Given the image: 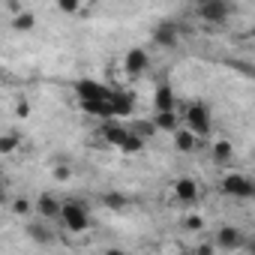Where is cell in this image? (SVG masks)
Listing matches in <instances>:
<instances>
[{
	"label": "cell",
	"mask_w": 255,
	"mask_h": 255,
	"mask_svg": "<svg viewBox=\"0 0 255 255\" xmlns=\"http://www.w3.org/2000/svg\"><path fill=\"white\" fill-rule=\"evenodd\" d=\"M57 219L63 222L66 231L81 234V231H87V225H90V210H87L84 201H60V216H57Z\"/></svg>",
	"instance_id": "obj_1"
},
{
	"label": "cell",
	"mask_w": 255,
	"mask_h": 255,
	"mask_svg": "<svg viewBox=\"0 0 255 255\" xmlns=\"http://www.w3.org/2000/svg\"><path fill=\"white\" fill-rule=\"evenodd\" d=\"M183 123H186V129L195 132L198 138H207V135L213 132V117H210V108H207L204 102H192V105H186V111H183Z\"/></svg>",
	"instance_id": "obj_2"
},
{
	"label": "cell",
	"mask_w": 255,
	"mask_h": 255,
	"mask_svg": "<svg viewBox=\"0 0 255 255\" xmlns=\"http://www.w3.org/2000/svg\"><path fill=\"white\" fill-rule=\"evenodd\" d=\"M219 189H222L225 195H231V198H252V195H255V183H252L246 174H237V171L225 174V177L219 180Z\"/></svg>",
	"instance_id": "obj_3"
},
{
	"label": "cell",
	"mask_w": 255,
	"mask_h": 255,
	"mask_svg": "<svg viewBox=\"0 0 255 255\" xmlns=\"http://www.w3.org/2000/svg\"><path fill=\"white\" fill-rule=\"evenodd\" d=\"M195 15L207 24H222L231 15V6H228V0H198Z\"/></svg>",
	"instance_id": "obj_4"
},
{
	"label": "cell",
	"mask_w": 255,
	"mask_h": 255,
	"mask_svg": "<svg viewBox=\"0 0 255 255\" xmlns=\"http://www.w3.org/2000/svg\"><path fill=\"white\" fill-rule=\"evenodd\" d=\"M243 243H246V237L237 225H222L213 237V246L222 252H237V249H243Z\"/></svg>",
	"instance_id": "obj_5"
},
{
	"label": "cell",
	"mask_w": 255,
	"mask_h": 255,
	"mask_svg": "<svg viewBox=\"0 0 255 255\" xmlns=\"http://www.w3.org/2000/svg\"><path fill=\"white\" fill-rule=\"evenodd\" d=\"M147 66H150V54H147L144 48H129V51H126V57H123V69L129 72V75H141Z\"/></svg>",
	"instance_id": "obj_6"
},
{
	"label": "cell",
	"mask_w": 255,
	"mask_h": 255,
	"mask_svg": "<svg viewBox=\"0 0 255 255\" xmlns=\"http://www.w3.org/2000/svg\"><path fill=\"white\" fill-rule=\"evenodd\" d=\"M153 42H156L159 48H177V42H180V30H177V24H171V21L159 24V27L153 30Z\"/></svg>",
	"instance_id": "obj_7"
},
{
	"label": "cell",
	"mask_w": 255,
	"mask_h": 255,
	"mask_svg": "<svg viewBox=\"0 0 255 255\" xmlns=\"http://www.w3.org/2000/svg\"><path fill=\"white\" fill-rule=\"evenodd\" d=\"M174 198L180 204H195L198 201V183L192 177H177L174 180Z\"/></svg>",
	"instance_id": "obj_8"
},
{
	"label": "cell",
	"mask_w": 255,
	"mask_h": 255,
	"mask_svg": "<svg viewBox=\"0 0 255 255\" xmlns=\"http://www.w3.org/2000/svg\"><path fill=\"white\" fill-rule=\"evenodd\" d=\"M33 210H36L42 219H57V216H60V198L51 195V192H42V195L33 201Z\"/></svg>",
	"instance_id": "obj_9"
},
{
	"label": "cell",
	"mask_w": 255,
	"mask_h": 255,
	"mask_svg": "<svg viewBox=\"0 0 255 255\" xmlns=\"http://www.w3.org/2000/svg\"><path fill=\"white\" fill-rule=\"evenodd\" d=\"M75 93H78V99H108L111 96L108 87H102L99 81H90V78H81L75 84Z\"/></svg>",
	"instance_id": "obj_10"
},
{
	"label": "cell",
	"mask_w": 255,
	"mask_h": 255,
	"mask_svg": "<svg viewBox=\"0 0 255 255\" xmlns=\"http://www.w3.org/2000/svg\"><path fill=\"white\" fill-rule=\"evenodd\" d=\"M150 120H153V126H156V132H174L177 126H180V111H177V108L156 111Z\"/></svg>",
	"instance_id": "obj_11"
},
{
	"label": "cell",
	"mask_w": 255,
	"mask_h": 255,
	"mask_svg": "<svg viewBox=\"0 0 255 255\" xmlns=\"http://www.w3.org/2000/svg\"><path fill=\"white\" fill-rule=\"evenodd\" d=\"M126 132H129V129H126V126H120V123H114V117H108V120L102 123V129H99L102 141L111 144V147H120V141H123Z\"/></svg>",
	"instance_id": "obj_12"
},
{
	"label": "cell",
	"mask_w": 255,
	"mask_h": 255,
	"mask_svg": "<svg viewBox=\"0 0 255 255\" xmlns=\"http://www.w3.org/2000/svg\"><path fill=\"white\" fill-rule=\"evenodd\" d=\"M171 141H174V150H177V153H192L195 144H198V135L189 132L186 126H177V129L171 132Z\"/></svg>",
	"instance_id": "obj_13"
},
{
	"label": "cell",
	"mask_w": 255,
	"mask_h": 255,
	"mask_svg": "<svg viewBox=\"0 0 255 255\" xmlns=\"http://www.w3.org/2000/svg\"><path fill=\"white\" fill-rule=\"evenodd\" d=\"M210 159H213L216 165H228V162L234 159V144H231L228 138H216L213 147H210Z\"/></svg>",
	"instance_id": "obj_14"
},
{
	"label": "cell",
	"mask_w": 255,
	"mask_h": 255,
	"mask_svg": "<svg viewBox=\"0 0 255 255\" xmlns=\"http://www.w3.org/2000/svg\"><path fill=\"white\" fill-rule=\"evenodd\" d=\"M33 27H36V15H33L30 9L12 12V30H15V33H30Z\"/></svg>",
	"instance_id": "obj_15"
},
{
	"label": "cell",
	"mask_w": 255,
	"mask_h": 255,
	"mask_svg": "<svg viewBox=\"0 0 255 255\" xmlns=\"http://www.w3.org/2000/svg\"><path fill=\"white\" fill-rule=\"evenodd\" d=\"M18 150H21L18 132H0V156H15Z\"/></svg>",
	"instance_id": "obj_16"
},
{
	"label": "cell",
	"mask_w": 255,
	"mask_h": 255,
	"mask_svg": "<svg viewBox=\"0 0 255 255\" xmlns=\"http://www.w3.org/2000/svg\"><path fill=\"white\" fill-rule=\"evenodd\" d=\"M117 150H120V153H126V156L141 153V150H144V138H141V135H135V132L129 129V132L123 135V141H120V147H117Z\"/></svg>",
	"instance_id": "obj_17"
},
{
	"label": "cell",
	"mask_w": 255,
	"mask_h": 255,
	"mask_svg": "<svg viewBox=\"0 0 255 255\" xmlns=\"http://www.w3.org/2000/svg\"><path fill=\"white\" fill-rule=\"evenodd\" d=\"M153 105H156V111L177 108V102H174V93H171V87H168V84H162V87L156 90V96H153Z\"/></svg>",
	"instance_id": "obj_18"
},
{
	"label": "cell",
	"mask_w": 255,
	"mask_h": 255,
	"mask_svg": "<svg viewBox=\"0 0 255 255\" xmlns=\"http://www.w3.org/2000/svg\"><path fill=\"white\" fill-rule=\"evenodd\" d=\"M132 132H135V135H141V138L147 141V138H153V135H156V126H153V120H135V123H132Z\"/></svg>",
	"instance_id": "obj_19"
},
{
	"label": "cell",
	"mask_w": 255,
	"mask_h": 255,
	"mask_svg": "<svg viewBox=\"0 0 255 255\" xmlns=\"http://www.w3.org/2000/svg\"><path fill=\"white\" fill-rule=\"evenodd\" d=\"M9 207H12V213H15V216H30V213H33V201H30V198H24V195H18Z\"/></svg>",
	"instance_id": "obj_20"
},
{
	"label": "cell",
	"mask_w": 255,
	"mask_h": 255,
	"mask_svg": "<svg viewBox=\"0 0 255 255\" xmlns=\"http://www.w3.org/2000/svg\"><path fill=\"white\" fill-rule=\"evenodd\" d=\"M180 225H183V231H204V216H198V213H186Z\"/></svg>",
	"instance_id": "obj_21"
},
{
	"label": "cell",
	"mask_w": 255,
	"mask_h": 255,
	"mask_svg": "<svg viewBox=\"0 0 255 255\" xmlns=\"http://www.w3.org/2000/svg\"><path fill=\"white\" fill-rule=\"evenodd\" d=\"M81 6H84V0H57V9L63 15H78Z\"/></svg>",
	"instance_id": "obj_22"
},
{
	"label": "cell",
	"mask_w": 255,
	"mask_h": 255,
	"mask_svg": "<svg viewBox=\"0 0 255 255\" xmlns=\"http://www.w3.org/2000/svg\"><path fill=\"white\" fill-rule=\"evenodd\" d=\"M12 111H15V117H18V120H27V117H30V102H27L24 96H18V99H15V105H12Z\"/></svg>",
	"instance_id": "obj_23"
},
{
	"label": "cell",
	"mask_w": 255,
	"mask_h": 255,
	"mask_svg": "<svg viewBox=\"0 0 255 255\" xmlns=\"http://www.w3.org/2000/svg\"><path fill=\"white\" fill-rule=\"evenodd\" d=\"M102 201H105V204H108L111 210H123V207H126V198H123L120 192H108V195H105Z\"/></svg>",
	"instance_id": "obj_24"
},
{
	"label": "cell",
	"mask_w": 255,
	"mask_h": 255,
	"mask_svg": "<svg viewBox=\"0 0 255 255\" xmlns=\"http://www.w3.org/2000/svg\"><path fill=\"white\" fill-rule=\"evenodd\" d=\"M51 174H54V180H69V177H72V168H69V165H54Z\"/></svg>",
	"instance_id": "obj_25"
},
{
	"label": "cell",
	"mask_w": 255,
	"mask_h": 255,
	"mask_svg": "<svg viewBox=\"0 0 255 255\" xmlns=\"http://www.w3.org/2000/svg\"><path fill=\"white\" fill-rule=\"evenodd\" d=\"M30 237H33V240H42V243H48V240H51V237H48V231H45V228H36V225L30 228Z\"/></svg>",
	"instance_id": "obj_26"
},
{
	"label": "cell",
	"mask_w": 255,
	"mask_h": 255,
	"mask_svg": "<svg viewBox=\"0 0 255 255\" xmlns=\"http://www.w3.org/2000/svg\"><path fill=\"white\" fill-rule=\"evenodd\" d=\"M213 249H216V246H213V243H201V246H198V249H195V252H198V255H210V252H213Z\"/></svg>",
	"instance_id": "obj_27"
},
{
	"label": "cell",
	"mask_w": 255,
	"mask_h": 255,
	"mask_svg": "<svg viewBox=\"0 0 255 255\" xmlns=\"http://www.w3.org/2000/svg\"><path fill=\"white\" fill-rule=\"evenodd\" d=\"M0 189H3V171H0Z\"/></svg>",
	"instance_id": "obj_28"
}]
</instances>
